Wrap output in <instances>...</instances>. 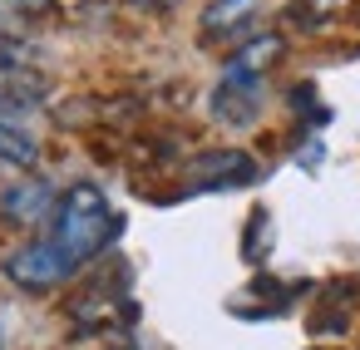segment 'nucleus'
I'll list each match as a JSON object with an SVG mask.
<instances>
[{"label":"nucleus","instance_id":"f257e3e1","mask_svg":"<svg viewBox=\"0 0 360 350\" xmlns=\"http://www.w3.org/2000/svg\"><path fill=\"white\" fill-rule=\"evenodd\" d=\"M124 232V217L114 212V202L104 197V188L94 183H75L55 217H50V232L30 247H20L11 261H6V276L15 286H30V291H50L60 281H70L79 266H89L99 252L114 247V237Z\"/></svg>","mask_w":360,"mask_h":350},{"label":"nucleus","instance_id":"f03ea898","mask_svg":"<svg viewBox=\"0 0 360 350\" xmlns=\"http://www.w3.org/2000/svg\"><path fill=\"white\" fill-rule=\"evenodd\" d=\"M276 50H281V45L266 35V40H257V45H247V50H237V55L227 60V70H222V79H217V89H212V114H217L222 124L247 129V124L262 114V104H266L262 65H271Z\"/></svg>","mask_w":360,"mask_h":350},{"label":"nucleus","instance_id":"7ed1b4c3","mask_svg":"<svg viewBox=\"0 0 360 350\" xmlns=\"http://www.w3.org/2000/svg\"><path fill=\"white\" fill-rule=\"evenodd\" d=\"M257 173H262V168H257L252 153L222 148V153H202V158L193 163V188H198V193H207V188H242V183H252Z\"/></svg>","mask_w":360,"mask_h":350},{"label":"nucleus","instance_id":"20e7f679","mask_svg":"<svg viewBox=\"0 0 360 350\" xmlns=\"http://www.w3.org/2000/svg\"><path fill=\"white\" fill-rule=\"evenodd\" d=\"M45 104V79L20 65V55L0 50V114H30Z\"/></svg>","mask_w":360,"mask_h":350},{"label":"nucleus","instance_id":"39448f33","mask_svg":"<svg viewBox=\"0 0 360 350\" xmlns=\"http://www.w3.org/2000/svg\"><path fill=\"white\" fill-rule=\"evenodd\" d=\"M0 207H6V217H11V222L35 227V222H50V217H55L60 197H55V188H50L45 178H25V183H15V188H6Z\"/></svg>","mask_w":360,"mask_h":350},{"label":"nucleus","instance_id":"423d86ee","mask_svg":"<svg viewBox=\"0 0 360 350\" xmlns=\"http://www.w3.org/2000/svg\"><path fill=\"white\" fill-rule=\"evenodd\" d=\"M35 158H40V143L25 129H15V124L0 119V163H6V168H30Z\"/></svg>","mask_w":360,"mask_h":350},{"label":"nucleus","instance_id":"0eeeda50","mask_svg":"<svg viewBox=\"0 0 360 350\" xmlns=\"http://www.w3.org/2000/svg\"><path fill=\"white\" fill-rule=\"evenodd\" d=\"M139 6H168V0H139Z\"/></svg>","mask_w":360,"mask_h":350},{"label":"nucleus","instance_id":"6e6552de","mask_svg":"<svg viewBox=\"0 0 360 350\" xmlns=\"http://www.w3.org/2000/svg\"><path fill=\"white\" fill-rule=\"evenodd\" d=\"M20 6H45V0H20Z\"/></svg>","mask_w":360,"mask_h":350}]
</instances>
